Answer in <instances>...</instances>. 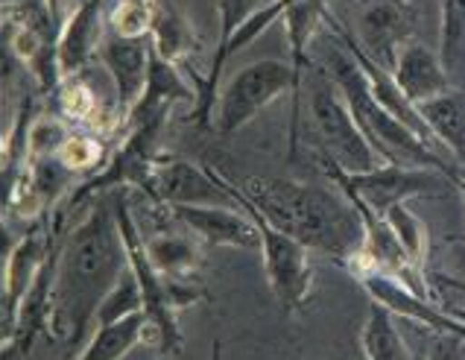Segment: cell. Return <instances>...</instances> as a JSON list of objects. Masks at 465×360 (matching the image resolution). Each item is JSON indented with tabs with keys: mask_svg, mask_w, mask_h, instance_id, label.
I'll list each match as a JSON object with an SVG mask.
<instances>
[{
	"mask_svg": "<svg viewBox=\"0 0 465 360\" xmlns=\"http://www.w3.org/2000/svg\"><path fill=\"white\" fill-rule=\"evenodd\" d=\"M135 311H143V293H141V285H138V275H135V270H132V264H129L124 270V275H121V282H117L114 290L103 299L94 325L112 323V319H121V316L135 314Z\"/></svg>",
	"mask_w": 465,
	"mask_h": 360,
	"instance_id": "obj_26",
	"label": "cell"
},
{
	"mask_svg": "<svg viewBox=\"0 0 465 360\" xmlns=\"http://www.w3.org/2000/svg\"><path fill=\"white\" fill-rule=\"evenodd\" d=\"M56 158L62 162V167H68L71 173H94L100 170V165L105 162V150L97 138L88 135H68L64 144L59 146Z\"/></svg>",
	"mask_w": 465,
	"mask_h": 360,
	"instance_id": "obj_30",
	"label": "cell"
},
{
	"mask_svg": "<svg viewBox=\"0 0 465 360\" xmlns=\"http://www.w3.org/2000/svg\"><path fill=\"white\" fill-rule=\"evenodd\" d=\"M416 109L433 132V138L448 150V155L460 167H465V95L448 88L430 100L416 103Z\"/></svg>",
	"mask_w": 465,
	"mask_h": 360,
	"instance_id": "obj_19",
	"label": "cell"
},
{
	"mask_svg": "<svg viewBox=\"0 0 465 360\" xmlns=\"http://www.w3.org/2000/svg\"><path fill=\"white\" fill-rule=\"evenodd\" d=\"M4 38L9 56H15L38 83L45 97L62 88V71L56 59L59 26L50 15H38L30 6H4Z\"/></svg>",
	"mask_w": 465,
	"mask_h": 360,
	"instance_id": "obj_9",
	"label": "cell"
},
{
	"mask_svg": "<svg viewBox=\"0 0 465 360\" xmlns=\"http://www.w3.org/2000/svg\"><path fill=\"white\" fill-rule=\"evenodd\" d=\"M217 179L223 182V188L229 191V196L234 199V203L241 205L258 225L261 252H263V270H267V282H270V287L275 293V299L282 302L284 311L302 308V305L308 302L311 290H313V264H311V255H308L311 249L304 244H299V240H293L290 235H284L282 229H275V225L243 196V191L237 188L234 182L225 179L223 173H217Z\"/></svg>",
	"mask_w": 465,
	"mask_h": 360,
	"instance_id": "obj_7",
	"label": "cell"
},
{
	"mask_svg": "<svg viewBox=\"0 0 465 360\" xmlns=\"http://www.w3.org/2000/svg\"><path fill=\"white\" fill-rule=\"evenodd\" d=\"M345 266H349V273L366 287L369 296L381 305H387L395 316L416 319V323L428 325L430 331H436V335H450V337L465 340V323L460 316H454L450 311L442 314L433 305V299H424L421 293L407 287L401 278L381 273L375 266H363V264H345Z\"/></svg>",
	"mask_w": 465,
	"mask_h": 360,
	"instance_id": "obj_10",
	"label": "cell"
},
{
	"mask_svg": "<svg viewBox=\"0 0 465 360\" xmlns=\"http://www.w3.org/2000/svg\"><path fill=\"white\" fill-rule=\"evenodd\" d=\"M383 217H387V223L392 225L395 237L401 240L410 261L416 266H424V255H428V232H424V223L407 208V203L392 205Z\"/></svg>",
	"mask_w": 465,
	"mask_h": 360,
	"instance_id": "obj_25",
	"label": "cell"
},
{
	"mask_svg": "<svg viewBox=\"0 0 465 360\" xmlns=\"http://www.w3.org/2000/svg\"><path fill=\"white\" fill-rule=\"evenodd\" d=\"M308 109L319 146H322V158L334 162L345 173H366L387 165L375 153V146L366 141L349 103H345L337 83L328 74L313 76L308 91Z\"/></svg>",
	"mask_w": 465,
	"mask_h": 360,
	"instance_id": "obj_5",
	"label": "cell"
},
{
	"mask_svg": "<svg viewBox=\"0 0 465 360\" xmlns=\"http://www.w3.org/2000/svg\"><path fill=\"white\" fill-rule=\"evenodd\" d=\"M284 30L290 42V56H293V68L302 76V68H308V47L313 42L316 30L328 21L325 0H299L284 12Z\"/></svg>",
	"mask_w": 465,
	"mask_h": 360,
	"instance_id": "obj_24",
	"label": "cell"
},
{
	"mask_svg": "<svg viewBox=\"0 0 465 360\" xmlns=\"http://www.w3.org/2000/svg\"><path fill=\"white\" fill-rule=\"evenodd\" d=\"M450 266L460 273V278L465 282V244H454L450 246Z\"/></svg>",
	"mask_w": 465,
	"mask_h": 360,
	"instance_id": "obj_33",
	"label": "cell"
},
{
	"mask_svg": "<svg viewBox=\"0 0 465 360\" xmlns=\"http://www.w3.org/2000/svg\"><path fill=\"white\" fill-rule=\"evenodd\" d=\"M454 182H457V185H460V191H462V194H465V167H462V170H460V173H457V179H454Z\"/></svg>",
	"mask_w": 465,
	"mask_h": 360,
	"instance_id": "obj_35",
	"label": "cell"
},
{
	"mask_svg": "<svg viewBox=\"0 0 465 360\" xmlns=\"http://www.w3.org/2000/svg\"><path fill=\"white\" fill-rule=\"evenodd\" d=\"M126 266L129 252L114 205L100 199L59 244L50 335L71 345L88 340L103 299L121 282Z\"/></svg>",
	"mask_w": 465,
	"mask_h": 360,
	"instance_id": "obj_1",
	"label": "cell"
},
{
	"mask_svg": "<svg viewBox=\"0 0 465 360\" xmlns=\"http://www.w3.org/2000/svg\"><path fill=\"white\" fill-rule=\"evenodd\" d=\"M392 76L410 103L430 100L436 95H442V91H448V68L442 56H436L433 50L419 45L416 38L398 50Z\"/></svg>",
	"mask_w": 465,
	"mask_h": 360,
	"instance_id": "obj_17",
	"label": "cell"
},
{
	"mask_svg": "<svg viewBox=\"0 0 465 360\" xmlns=\"http://www.w3.org/2000/svg\"><path fill=\"white\" fill-rule=\"evenodd\" d=\"M64 4H68V0H45V12L53 18V24H56L59 30L64 24Z\"/></svg>",
	"mask_w": 465,
	"mask_h": 360,
	"instance_id": "obj_32",
	"label": "cell"
},
{
	"mask_svg": "<svg viewBox=\"0 0 465 360\" xmlns=\"http://www.w3.org/2000/svg\"><path fill=\"white\" fill-rule=\"evenodd\" d=\"M395 314L387 308V305L375 302L369 311V319L363 325V335H361V345H363V355L369 360H410L413 352L407 349L404 337L398 335L395 328Z\"/></svg>",
	"mask_w": 465,
	"mask_h": 360,
	"instance_id": "obj_23",
	"label": "cell"
},
{
	"mask_svg": "<svg viewBox=\"0 0 465 360\" xmlns=\"http://www.w3.org/2000/svg\"><path fill=\"white\" fill-rule=\"evenodd\" d=\"M150 261L170 278H188L203 264V252L191 237L179 232H155L150 240H143Z\"/></svg>",
	"mask_w": 465,
	"mask_h": 360,
	"instance_id": "obj_22",
	"label": "cell"
},
{
	"mask_svg": "<svg viewBox=\"0 0 465 360\" xmlns=\"http://www.w3.org/2000/svg\"><path fill=\"white\" fill-rule=\"evenodd\" d=\"M150 316L147 311L126 314L112 323H103L94 328V335L85 340L83 349L76 352L79 360H121L126 357L141 340H147Z\"/></svg>",
	"mask_w": 465,
	"mask_h": 360,
	"instance_id": "obj_20",
	"label": "cell"
},
{
	"mask_svg": "<svg viewBox=\"0 0 465 360\" xmlns=\"http://www.w3.org/2000/svg\"><path fill=\"white\" fill-rule=\"evenodd\" d=\"M275 0H217V15H220V45L217 53L232 42V38L243 30V26L258 15L261 9H267Z\"/></svg>",
	"mask_w": 465,
	"mask_h": 360,
	"instance_id": "obj_29",
	"label": "cell"
},
{
	"mask_svg": "<svg viewBox=\"0 0 465 360\" xmlns=\"http://www.w3.org/2000/svg\"><path fill=\"white\" fill-rule=\"evenodd\" d=\"M322 167L331 179L340 185V191L357 194L366 205H371L378 215L398 203H407L410 196H433L445 188L442 170L433 167H407V165H381L366 173H345L334 162L322 158ZM448 179V176H445Z\"/></svg>",
	"mask_w": 465,
	"mask_h": 360,
	"instance_id": "obj_8",
	"label": "cell"
},
{
	"mask_svg": "<svg viewBox=\"0 0 465 360\" xmlns=\"http://www.w3.org/2000/svg\"><path fill=\"white\" fill-rule=\"evenodd\" d=\"M293 4H299V0H275V4H270L267 9H261L258 15L252 18L220 53H214V62H211V71L205 76V83L199 85V100H196V117L203 120V124H208V115L217 105V85H220V76H223V68H225V62H229V56H234L237 50H243L246 45L255 42V38L267 30L270 24H275L278 18H284V12Z\"/></svg>",
	"mask_w": 465,
	"mask_h": 360,
	"instance_id": "obj_18",
	"label": "cell"
},
{
	"mask_svg": "<svg viewBox=\"0 0 465 360\" xmlns=\"http://www.w3.org/2000/svg\"><path fill=\"white\" fill-rule=\"evenodd\" d=\"M155 0H117L112 12L114 35L124 38H143L153 33Z\"/></svg>",
	"mask_w": 465,
	"mask_h": 360,
	"instance_id": "obj_27",
	"label": "cell"
},
{
	"mask_svg": "<svg viewBox=\"0 0 465 360\" xmlns=\"http://www.w3.org/2000/svg\"><path fill=\"white\" fill-rule=\"evenodd\" d=\"M436 282H440L442 287H450V290L465 293V282H462V278H454V275H436Z\"/></svg>",
	"mask_w": 465,
	"mask_h": 360,
	"instance_id": "obj_34",
	"label": "cell"
},
{
	"mask_svg": "<svg viewBox=\"0 0 465 360\" xmlns=\"http://www.w3.org/2000/svg\"><path fill=\"white\" fill-rule=\"evenodd\" d=\"M450 314H454V316H460L462 323H465V311H462V308H450Z\"/></svg>",
	"mask_w": 465,
	"mask_h": 360,
	"instance_id": "obj_36",
	"label": "cell"
},
{
	"mask_svg": "<svg viewBox=\"0 0 465 360\" xmlns=\"http://www.w3.org/2000/svg\"><path fill=\"white\" fill-rule=\"evenodd\" d=\"M465 47V0H442V62L450 71Z\"/></svg>",
	"mask_w": 465,
	"mask_h": 360,
	"instance_id": "obj_31",
	"label": "cell"
},
{
	"mask_svg": "<svg viewBox=\"0 0 465 360\" xmlns=\"http://www.w3.org/2000/svg\"><path fill=\"white\" fill-rule=\"evenodd\" d=\"M153 50L162 59L182 65L196 50V33L191 21L184 18V12L170 4V0H155V18H153V33H150Z\"/></svg>",
	"mask_w": 465,
	"mask_h": 360,
	"instance_id": "obj_21",
	"label": "cell"
},
{
	"mask_svg": "<svg viewBox=\"0 0 465 360\" xmlns=\"http://www.w3.org/2000/svg\"><path fill=\"white\" fill-rule=\"evenodd\" d=\"M103 0H83L71 18H64L62 30H59V42H56V59H59V71L62 79L79 76L94 53H100L103 45Z\"/></svg>",
	"mask_w": 465,
	"mask_h": 360,
	"instance_id": "obj_16",
	"label": "cell"
},
{
	"mask_svg": "<svg viewBox=\"0 0 465 360\" xmlns=\"http://www.w3.org/2000/svg\"><path fill=\"white\" fill-rule=\"evenodd\" d=\"M413 30L416 12L407 0H361L357 6V45L387 71L395 68L398 50L413 42Z\"/></svg>",
	"mask_w": 465,
	"mask_h": 360,
	"instance_id": "obj_11",
	"label": "cell"
},
{
	"mask_svg": "<svg viewBox=\"0 0 465 360\" xmlns=\"http://www.w3.org/2000/svg\"><path fill=\"white\" fill-rule=\"evenodd\" d=\"M71 132L64 129V124L53 115H42L30 124V138H26V162L35 158H50L59 153V146L64 144Z\"/></svg>",
	"mask_w": 465,
	"mask_h": 360,
	"instance_id": "obj_28",
	"label": "cell"
},
{
	"mask_svg": "<svg viewBox=\"0 0 465 360\" xmlns=\"http://www.w3.org/2000/svg\"><path fill=\"white\" fill-rule=\"evenodd\" d=\"M47 223V217L42 220ZM42 223H35L24 237H18V244L6 252V266H4V340L12 335V325H15V316L24 296L30 293L33 282L53 246L59 244L53 232L42 229ZM0 340V343H4Z\"/></svg>",
	"mask_w": 465,
	"mask_h": 360,
	"instance_id": "obj_14",
	"label": "cell"
},
{
	"mask_svg": "<svg viewBox=\"0 0 465 360\" xmlns=\"http://www.w3.org/2000/svg\"><path fill=\"white\" fill-rule=\"evenodd\" d=\"M325 71L334 79L340 95L349 103V109L357 120V126L366 135V141L375 146V153L387 165H407V167H433L442 170L454 182L460 165H450V158L440 155L433 146L416 135L404 120H398L390 109H383L378 97L371 95L369 79L361 68V62L351 56V50L342 45L340 35H328V59Z\"/></svg>",
	"mask_w": 465,
	"mask_h": 360,
	"instance_id": "obj_3",
	"label": "cell"
},
{
	"mask_svg": "<svg viewBox=\"0 0 465 360\" xmlns=\"http://www.w3.org/2000/svg\"><path fill=\"white\" fill-rule=\"evenodd\" d=\"M237 188L275 229L308 249L345 264L363 246L361 211L342 191L334 194L311 182L278 176H249Z\"/></svg>",
	"mask_w": 465,
	"mask_h": 360,
	"instance_id": "obj_2",
	"label": "cell"
},
{
	"mask_svg": "<svg viewBox=\"0 0 465 360\" xmlns=\"http://www.w3.org/2000/svg\"><path fill=\"white\" fill-rule=\"evenodd\" d=\"M287 91H293V103L299 115L302 76L296 74L293 65L278 62V59H261V62L246 65V68L237 71L217 95V105H214L217 132L223 138L234 135L237 129L246 126L252 117L261 115L272 100L287 95Z\"/></svg>",
	"mask_w": 465,
	"mask_h": 360,
	"instance_id": "obj_6",
	"label": "cell"
},
{
	"mask_svg": "<svg viewBox=\"0 0 465 360\" xmlns=\"http://www.w3.org/2000/svg\"><path fill=\"white\" fill-rule=\"evenodd\" d=\"M150 199L162 205H196V203H214V199H232L223 188L214 170L199 167L184 158L162 155L153 170V176L141 188Z\"/></svg>",
	"mask_w": 465,
	"mask_h": 360,
	"instance_id": "obj_12",
	"label": "cell"
},
{
	"mask_svg": "<svg viewBox=\"0 0 465 360\" xmlns=\"http://www.w3.org/2000/svg\"><path fill=\"white\" fill-rule=\"evenodd\" d=\"M114 215H117V225H121L126 252H129V264H132V270H135L141 293H143V311L150 316L147 340L155 343L164 355H176L182 345L176 311L188 308V305L196 302L203 293L191 285H184V278L164 275L150 261L147 246H143V237H141V225L135 217H132V211L121 194L114 199Z\"/></svg>",
	"mask_w": 465,
	"mask_h": 360,
	"instance_id": "obj_4",
	"label": "cell"
},
{
	"mask_svg": "<svg viewBox=\"0 0 465 360\" xmlns=\"http://www.w3.org/2000/svg\"><path fill=\"white\" fill-rule=\"evenodd\" d=\"M170 215L184 229H191L196 237H203L211 246H241V249H261L258 225L246 211H232L214 203H196V205H170Z\"/></svg>",
	"mask_w": 465,
	"mask_h": 360,
	"instance_id": "obj_15",
	"label": "cell"
},
{
	"mask_svg": "<svg viewBox=\"0 0 465 360\" xmlns=\"http://www.w3.org/2000/svg\"><path fill=\"white\" fill-rule=\"evenodd\" d=\"M150 56H153L150 35H143V38L112 35V38H103V45H100V59L114 85V109L121 115V126L126 124L132 105L143 95V85H147V76H150Z\"/></svg>",
	"mask_w": 465,
	"mask_h": 360,
	"instance_id": "obj_13",
	"label": "cell"
}]
</instances>
